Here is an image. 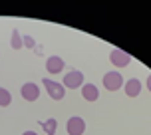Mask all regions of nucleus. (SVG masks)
<instances>
[{"instance_id": "7", "label": "nucleus", "mask_w": 151, "mask_h": 135, "mask_svg": "<svg viewBox=\"0 0 151 135\" xmlns=\"http://www.w3.org/2000/svg\"><path fill=\"white\" fill-rule=\"evenodd\" d=\"M141 88H143V83L139 82V80H135V78L127 80L125 85H123V90H125V93H127L129 98H137V96L141 93Z\"/></svg>"}, {"instance_id": "13", "label": "nucleus", "mask_w": 151, "mask_h": 135, "mask_svg": "<svg viewBox=\"0 0 151 135\" xmlns=\"http://www.w3.org/2000/svg\"><path fill=\"white\" fill-rule=\"evenodd\" d=\"M22 44L26 46V48H34V46H36V42H34V38H32V36H24L22 38Z\"/></svg>"}, {"instance_id": "2", "label": "nucleus", "mask_w": 151, "mask_h": 135, "mask_svg": "<svg viewBox=\"0 0 151 135\" xmlns=\"http://www.w3.org/2000/svg\"><path fill=\"white\" fill-rule=\"evenodd\" d=\"M104 85L107 91H117L119 88H123V75L119 72H107L104 75Z\"/></svg>"}, {"instance_id": "6", "label": "nucleus", "mask_w": 151, "mask_h": 135, "mask_svg": "<svg viewBox=\"0 0 151 135\" xmlns=\"http://www.w3.org/2000/svg\"><path fill=\"white\" fill-rule=\"evenodd\" d=\"M20 93H22V98L26 99V101H36V99L40 98V88H38V83L28 82V83H24V85H22Z\"/></svg>"}, {"instance_id": "4", "label": "nucleus", "mask_w": 151, "mask_h": 135, "mask_svg": "<svg viewBox=\"0 0 151 135\" xmlns=\"http://www.w3.org/2000/svg\"><path fill=\"white\" fill-rule=\"evenodd\" d=\"M66 131H68V135H83L86 133V121L78 115L70 117L66 123Z\"/></svg>"}, {"instance_id": "5", "label": "nucleus", "mask_w": 151, "mask_h": 135, "mask_svg": "<svg viewBox=\"0 0 151 135\" xmlns=\"http://www.w3.org/2000/svg\"><path fill=\"white\" fill-rule=\"evenodd\" d=\"M109 62H111L113 66H117V68H125V66H129L131 56L125 54L123 50H119V48H115V50L109 52Z\"/></svg>"}, {"instance_id": "11", "label": "nucleus", "mask_w": 151, "mask_h": 135, "mask_svg": "<svg viewBox=\"0 0 151 135\" xmlns=\"http://www.w3.org/2000/svg\"><path fill=\"white\" fill-rule=\"evenodd\" d=\"M10 46H12L14 50H20V48H24V44H22V36L18 34V30H12V38H10Z\"/></svg>"}, {"instance_id": "9", "label": "nucleus", "mask_w": 151, "mask_h": 135, "mask_svg": "<svg viewBox=\"0 0 151 135\" xmlns=\"http://www.w3.org/2000/svg\"><path fill=\"white\" fill-rule=\"evenodd\" d=\"M82 98L86 99V101H98L99 90L93 85V83H83L82 85Z\"/></svg>"}, {"instance_id": "3", "label": "nucleus", "mask_w": 151, "mask_h": 135, "mask_svg": "<svg viewBox=\"0 0 151 135\" xmlns=\"http://www.w3.org/2000/svg\"><path fill=\"white\" fill-rule=\"evenodd\" d=\"M83 74L82 72H78V70H72V72H68L66 74V78H64V88H68V90H78V88H82L83 85Z\"/></svg>"}, {"instance_id": "1", "label": "nucleus", "mask_w": 151, "mask_h": 135, "mask_svg": "<svg viewBox=\"0 0 151 135\" xmlns=\"http://www.w3.org/2000/svg\"><path fill=\"white\" fill-rule=\"evenodd\" d=\"M44 88H46V91H48V96L52 99H56V101L64 99V96H66V88H64L62 83L50 80V78H44Z\"/></svg>"}, {"instance_id": "10", "label": "nucleus", "mask_w": 151, "mask_h": 135, "mask_svg": "<svg viewBox=\"0 0 151 135\" xmlns=\"http://www.w3.org/2000/svg\"><path fill=\"white\" fill-rule=\"evenodd\" d=\"M12 103V96L6 88H0V107H8Z\"/></svg>"}, {"instance_id": "14", "label": "nucleus", "mask_w": 151, "mask_h": 135, "mask_svg": "<svg viewBox=\"0 0 151 135\" xmlns=\"http://www.w3.org/2000/svg\"><path fill=\"white\" fill-rule=\"evenodd\" d=\"M145 88H147L149 93H151V74H149V78H147V82H145Z\"/></svg>"}, {"instance_id": "15", "label": "nucleus", "mask_w": 151, "mask_h": 135, "mask_svg": "<svg viewBox=\"0 0 151 135\" xmlns=\"http://www.w3.org/2000/svg\"><path fill=\"white\" fill-rule=\"evenodd\" d=\"M22 135H38V133H36V131H24Z\"/></svg>"}, {"instance_id": "12", "label": "nucleus", "mask_w": 151, "mask_h": 135, "mask_svg": "<svg viewBox=\"0 0 151 135\" xmlns=\"http://www.w3.org/2000/svg\"><path fill=\"white\" fill-rule=\"evenodd\" d=\"M56 125H58V121L54 119V117H50V119H46L44 123H42V127H44V131L48 135H54V133H56Z\"/></svg>"}, {"instance_id": "8", "label": "nucleus", "mask_w": 151, "mask_h": 135, "mask_svg": "<svg viewBox=\"0 0 151 135\" xmlns=\"http://www.w3.org/2000/svg\"><path fill=\"white\" fill-rule=\"evenodd\" d=\"M46 70L50 74H60V72H64V60H62L60 56H50L46 60Z\"/></svg>"}]
</instances>
